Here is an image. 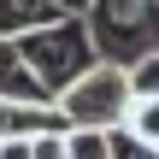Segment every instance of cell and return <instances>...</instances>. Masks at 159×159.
I'll return each instance as SVG.
<instances>
[{"label":"cell","mask_w":159,"mask_h":159,"mask_svg":"<svg viewBox=\"0 0 159 159\" xmlns=\"http://www.w3.org/2000/svg\"><path fill=\"white\" fill-rule=\"evenodd\" d=\"M18 41V53H24V65L35 71V83L59 100V89L65 83H77L100 53H94V41H89V24L83 18H53V24H41V30H30V35H12Z\"/></svg>","instance_id":"1"},{"label":"cell","mask_w":159,"mask_h":159,"mask_svg":"<svg viewBox=\"0 0 159 159\" xmlns=\"http://www.w3.org/2000/svg\"><path fill=\"white\" fill-rule=\"evenodd\" d=\"M124 77H130V94H159V47L153 53H136L124 65Z\"/></svg>","instance_id":"9"},{"label":"cell","mask_w":159,"mask_h":159,"mask_svg":"<svg viewBox=\"0 0 159 159\" xmlns=\"http://www.w3.org/2000/svg\"><path fill=\"white\" fill-rule=\"evenodd\" d=\"M65 112L41 106V100H0V142H35V136H59Z\"/></svg>","instance_id":"4"},{"label":"cell","mask_w":159,"mask_h":159,"mask_svg":"<svg viewBox=\"0 0 159 159\" xmlns=\"http://www.w3.org/2000/svg\"><path fill=\"white\" fill-rule=\"evenodd\" d=\"M53 6H59L65 18H83V12H89V0H53Z\"/></svg>","instance_id":"13"},{"label":"cell","mask_w":159,"mask_h":159,"mask_svg":"<svg viewBox=\"0 0 159 159\" xmlns=\"http://www.w3.org/2000/svg\"><path fill=\"white\" fill-rule=\"evenodd\" d=\"M83 24H89L94 53L112 65H130L136 53L159 47V0H89Z\"/></svg>","instance_id":"2"},{"label":"cell","mask_w":159,"mask_h":159,"mask_svg":"<svg viewBox=\"0 0 159 159\" xmlns=\"http://www.w3.org/2000/svg\"><path fill=\"white\" fill-rule=\"evenodd\" d=\"M53 18H65L53 0H0V35H6V41H12V35H30V30L53 24Z\"/></svg>","instance_id":"6"},{"label":"cell","mask_w":159,"mask_h":159,"mask_svg":"<svg viewBox=\"0 0 159 159\" xmlns=\"http://www.w3.org/2000/svg\"><path fill=\"white\" fill-rule=\"evenodd\" d=\"M65 153L71 159H112L106 130H65Z\"/></svg>","instance_id":"8"},{"label":"cell","mask_w":159,"mask_h":159,"mask_svg":"<svg viewBox=\"0 0 159 159\" xmlns=\"http://www.w3.org/2000/svg\"><path fill=\"white\" fill-rule=\"evenodd\" d=\"M0 159H30V142H0Z\"/></svg>","instance_id":"12"},{"label":"cell","mask_w":159,"mask_h":159,"mask_svg":"<svg viewBox=\"0 0 159 159\" xmlns=\"http://www.w3.org/2000/svg\"><path fill=\"white\" fill-rule=\"evenodd\" d=\"M130 77H124V65H112V59H94L77 83H65L59 89V112H65V130H118L124 124V112H130Z\"/></svg>","instance_id":"3"},{"label":"cell","mask_w":159,"mask_h":159,"mask_svg":"<svg viewBox=\"0 0 159 159\" xmlns=\"http://www.w3.org/2000/svg\"><path fill=\"white\" fill-rule=\"evenodd\" d=\"M124 130H130L136 142L159 148V94H136V100H130V112H124Z\"/></svg>","instance_id":"7"},{"label":"cell","mask_w":159,"mask_h":159,"mask_svg":"<svg viewBox=\"0 0 159 159\" xmlns=\"http://www.w3.org/2000/svg\"><path fill=\"white\" fill-rule=\"evenodd\" d=\"M106 142H112V159H159V148H148V142H136L124 124L118 130H106Z\"/></svg>","instance_id":"10"},{"label":"cell","mask_w":159,"mask_h":159,"mask_svg":"<svg viewBox=\"0 0 159 159\" xmlns=\"http://www.w3.org/2000/svg\"><path fill=\"white\" fill-rule=\"evenodd\" d=\"M30 159H71L65 153V130H59V136H35V142H30Z\"/></svg>","instance_id":"11"},{"label":"cell","mask_w":159,"mask_h":159,"mask_svg":"<svg viewBox=\"0 0 159 159\" xmlns=\"http://www.w3.org/2000/svg\"><path fill=\"white\" fill-rule=\"evenodd\" d=\"M0 100H41V106H53V94L35 83V71L24 65L18 41H6V35H0Z\"/></svg>","instance_id":"5"}]
</instances>
